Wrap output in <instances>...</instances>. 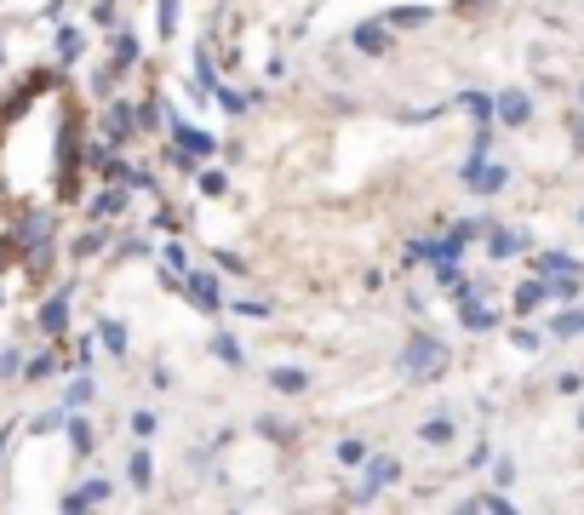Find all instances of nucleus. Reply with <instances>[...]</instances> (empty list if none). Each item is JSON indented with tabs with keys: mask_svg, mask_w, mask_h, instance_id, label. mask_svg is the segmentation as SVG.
<instances>
[{
	"mask_svg": "<svg viewBox=\"0 0 584 515\" xmlns=\"http://www.w3.org/2000/svg\"><path fill=\"white\" fill-rule=\"evenodd\" d=\"M493 464V487H510L515 481V459H488Z\"/></svg>",
	"mask_w": 584,
	"mask_h": 515,
	"instance_id": "49530a36",
	"label": "nucleus"
},
{
	"mask_svg": "<svg viewBox=\"0 0 584 515\" xmlns=\"http://www.w3.org/2000/svg\"><path fill=\"white\" fill-rule=\"evenodd\" d=\"M350 47H356L361 58H385V52H390V23H385V18L356 23V29H350Z\"/></svg>",
	"mask_w": 584,
	"mask_h": 515,
	"instance_id": "f8f14e48",
	"label": "nucleus"
},
{
	"mask_svg": "<svg viewBox=\"0 0 584 515\" xmlns=\"http://www.w3.org/2000/svg\"><path fill=\"white\" fill-rule=\"evenodd\" d=\"M441 372H447V343L436 332H412L407 350H401V378L407 384H430Z\"/></svg>",
	"mask_w": 584,
	"mask_h": 515,
	"instance_id": "f03ea898",
	"label": "nucleus"
},
{
	"mask_svg": "<svg viewBox=\"0 0 584 515\" xmlns=\"http://www.w3.org/2000/svg\"><path fill=\"white\" fill-rule=\"evenodd\" d=\"M213 356H218L224 367H247V350H240L235 332H218V338H213Z\"/></svg>",
	"mask_w": 584,
	"mask_h": 515,
	"instance_id": "c756f323",
	"label": "nucleus"
},
{
	"mask_svg": "<svg viewBox=\"0 0 584 515\" xmlns=\"http://www.w3.org/2000/svg\"><path fill=\"white\" fill-rule=\"evenodd\" d=\"M52 213H47V206H23V213H18V224L7 229L12 235V247L18 253H29V247H41V240H52Z\"/></svg>",
	"mask_w": 584,
	"mask_h": 515,
	"instance_id": "39448f33",
	"label": "nucleus"
},
{
	"mask_svg": "<svg viewBox=\"0 0 584 515\" xmlns=\"http://www.w3.org/2000/svg\"><path fill=\"white\" fill-rule=\"evenodd\" d=\"M488 150H493V121L475 126V137H470V155H488Z\"/></svg>",
	"mask_w": 584,
	"mask_h": 515,
	"instance_id": "8fccbe9b",
	"label": "nucleus"
},
{
	"mask_svg": "<svg viewBox=\"0 0 584 515\" xmlns=\"http://www.w3.org/2000/svg\"><path fill=\"white\" fill-rule=\"evenodd\" d=\"M132 126H137V132H161V126H166V103H161V97L132 103Z\"/></svg>",
	"mask_w": 584,
	"mask_h": 515,
	"instance_id": "5701e85b",
	"label": "nucleus"
},
{
	"mask_svg": "<svg viewBox=\"0 0 584 515\" xmlns=\"http://www.w3.org/2000/svg\"><path fill=\"white\" fill-rule=\"evenodd\" d=\"M544 292L556 303H578L584 298V275L578 269H562V275H544Z\"/></svg>",
	"mask_w": 584,
	"mask_h": 515,
	"instance_id": "f3484780",
	"label": "nucleus"
},
{
	"mask_svg": "<svg viewBox=\"0 0 584 515\" xmlns=\"http://www.w3.org/2000/svg\"><path fill=\"white\" fill-rule=\"evenodd\" d=\"M578 224H584V206H578Z\"/></svg>",
	"mask_w": 584,
	"mask_h": 515,
	"instance_id": "e2e57ef3",
	"label": "nucleus"
},
{
	"mask_svg": "<svg viewBox=\"0 0 584 515\" xmlns=\"http://www.w3.org/2000/svg\"><path fill=\"white\" fill-rule=\"evenodd\" d=\"M510 343H515V350H539V343H544V338H539L533 327H515V332H510Z\"/></svg>",
	"mask_w": 584,
	"mask_h": 515,
	"instance_id": "603ef678",
	"label": "nucleus"
},
{
	"mask_svg": "<svg viewBox=\"0 0 584 515\" xmlns=\"http://www.w3.org/2000/svg\"><path fill=\"white\" fill-rule=\"evenodd\" d=\"M69 446H75V453H92V446H98V430H92L86 419H69Z\"/></svg>",
	"mask_w": 584,
	"mask_h": 515,
	"instance_id": "e433bc0d",
	"label": "nucleus"
},
{
	"mask_svg": "<svg viewBox=\"0 0 584 515\" xmlns=\"http://www.w3.org/2000/svg\"><path fill=\"white\" fill-rule=\"evenodd\" d=\"M453 298H459V327L464 332H493L499 327V309H488V303H481V287H453Z\"/></svg>",
	"mask_w": 584,
	"mask_h": 515,
	"instance_id": "423d86ee",
	"label": "nucleus"
},
{
	"mask_svg": "<svg viewBox=\"0 0 584 515\" xmlns=\"http://www.w3.org/2000/svg\"><path fill=\"white\" fill-rule=\"evenodd\" d=\"M69 298H75V292H69V287H58L41 309H34V327H41L47 338H63L69 332Z\"/></svg>",
	"mask_w": 584,
	"mask_h": 515,
	"instance_id": "9b49d317",
	"label": "nucleus"
},
{
	"mask_svg": "<svg viewBox=\"0 0 584 515\" xmlns=\"http://www.w3.org/2000/svg\"><path fill=\"white\" fill-rule=\"evenodd\" d=\"M178 287L189 292L195 309H206V316H213V309H224V292H218V275H213V269H184Z\"/></svg>",
	"mask_w": 584,
	"mask_h": 515,
	"instance_id": "0eeeda50",
	"label": "nucleus"
},
{
	"mask_svg": "<svg viewBox=\"0 0 584 515\" xmlns=\"http://www.w3.org/2000/svg\"><path fill=\"white\" fill-rule=\"evenodd\" d=\"M338 464H344V470L367 464V441H361V435H344V441H338Z\"/></svg>",
	"mask_w": 584,
	"mask_h": 515,
	"instance_id": "f704fd0d",
	"label": "nucleus"
},
{
	"mask_svg": "<svg viewBox=\"0 0 584 515\" xmlns=\"http://www.w3.org/2000/svg\"><path fill=\"white\" fill-rule=\"evenodd\" d=\"M515 253H527V235H522V229H499V224H488V258L504 264V258H515Z\"/></svg>",
	"mask_w": 584,
	"mask_h": 515,
	"instance_id": "2eb2a0df",
	"label": "nucleus"
},
{
	"mask_svg": "<svg viewBox=\"0 0 584 515\" xmlns=\"http://www.w3.org/2000/svg\"><path fill=\"white\" fill-rule=\"evenodd\" d=\"M155 229H166V235H184V218L172 213V206H161V213H155Z\"/></svg>",
	"mask_w": 584,
	"mask_h": 515,
	"instance_id": "de8ad7c7",
	"label": "nucleus"
},
{
	"mask_svg": "<svg viewBox=\"0 0 584 515\" xmlns=\"http://www.w3.org/2000/svg\"><path fill=\"white\" fill-rule=\"evenodd\" d=\"M7 446H12V430H0V470H7Z\"/></svg>",
	"mask_w": 584,
	"mask_h": 515,
	"instance_id": "052dcab7",
	"label": "nucleus"
},
{
	"mask_svg": "<svg viewBox=\"0 0 584 515\" xmlns=\"http://www.w3.org/2000/svg\"><path fill=\"white\" fill-rule=\"evenodd\" d=\"M195 184H201V195H206V200H218V195H229V178H224V172H218V166H213V172H201V178H195Z\"/></svg>",
	"mask_w": 584,
	"mask_h": 515,
	"instance_id": "ea45409f",
	"label": "nucleus"
},
{
	"mask_svg": "<svg viewBox=\"0 0 584 515\" xmlns=\"http://www.w3.org/2000/svg\"><path fill=\"white\" fill-rule=\"evenodd\" d=\"M213 264H218V275H240V269H247V264H240L235 253H224V247L213 253Z\"/></svg>",
	"mask_w": 584,
	"mask_h": 515,
	"instance_id": "5fc2aeb1",
	"label": "nucleus"
},
{
	"mask_svg": "<svg viewBox=\"0 0 584 515\" xmlns=\"http://www.w3.org/2000/svg\"><path fill=\"white\" fill-rule=\"evenodd\" d=\"M396 481H401V464L396 459H372L367 453V475H361L367 493H385V487H396Z\"/></svg>",
	"mask_w": 584,
	"mask_h": 515,
	"instance_id": "dca6fc26",
	"label": "nucleus"
},
{
	"mask_svg": "<svg viewBox=\"0 0 584 515\" xmlns=\"http://www.w3.org/2000/svg\"><path fill=\"white\" fill-rule=\"evenodd\" d=\"M161 258H166V269H178V275L189 269V253H184V240H178V235H172L166 247H161Z\"/></svg>",
	"mask_w": 584,
	"mask_h": 515,
	"instance_id": "79ce46f5",
	"label": "nucleus"
},
{
	"mask_svg": "<svg viewBox=\"0 0 584 515\" xmlns=\"http://www.w3.org/2000/svg\"><path fill=\"white\" fill-rule=\"evenodd\" d=\"M115 86H121V69H115V63H103V69H98V75L86 81V92H92V97H110Z\"/></svg>",
	"mask_w": 584,
	"mask_h": 515,
	"instance_id": "c9c22d12",
	"label": "nucleus"
},
{
	"mask_svg": "<svg viewBox=\"0 0 584 515\" xmlns=\"http://www.w3.org/2000/svg\"><path fill=\"white\" fill-rule=\"evenodd\" d=\"M121 253H126V258H150V240H144V235H126Z\"/></svg>",
	"mask_w": 584,
	"mask_h": 515,
	"instance_id": "6e6d98bb",
	"label": "nucleus"
},
{
	"mask_svg": "<svg viewBox=\"0 0 584 515\" xmlns=\"http://www.w3.org/2000/svg\"><path fill=\"white\" fill-rule=\"evenodd\" d=\"M98 137L110 150H126L132 137H137V126H132V103H110V110H103V121H98Z\"/></svg>",
	"mask_w": 584,
	"mask_h": 515,
	"instance_id": "1a4fd4ad",
	"label": "nucleus"
},
{
	"mask_svg": "<svg viewBox=\"0 0 584 515\" xmlns=\"http://www.w3.org/2000/svg\"><path fill=\"white\" fill-rule=\"evenodd\" d=\"M401 264L412 269V264H430V240H407V253H401Z\"/></svg>",
	"mask_w": 584,
	"mask_h": 515,
	"instance_id": "a18cd8bd",
	"label": "nucleus"
},
{
	"mask_svg": "<svg viewBox=\"0 0 584 515\" xmlns=\"http://www.w3.org/2000/svg\"><path fill=\"white\" fill-rule=\"evenodd\" d=\"M92 356H98V350H92V332H86V338H81V343H75V361H81V367H86V372H92Z\"/></svg>",
	"mask_w": 584,
	"mask_h": 515,
	"instance_id": "bf43d9fd",
	"label": "nucleus"
},
{
	"mask_svg": "<svg viewBox=\"0 0 584 515\" xmlns=\"http://www.w3.org/2000/svg\"><path fill=\"white\" fill-rule=\"evenodd\" d=\"M166 132H172V144H178L184 155H195V161L218 155V137H206V132H201V126H189L184 115H166Z\"/></svg>",
	"mask_w": 584,
	"mask_h": 515,
	"instance_id": "6e6552de",
	"label": "nucleus"
},
{
	"mask_svg": "<svg viewBox=\"0 0 584 515\" xmlns=\"http://www.w3.org/2000/svg\"><path fill=\"white\" fill-rule=\"evenodd\" d=\"M235 316H247V321H269V303L264 298H224Z\"/></svg>",
	"mask_w": 584,
	"mask_h": 515,
	"instance_id": "58836bf2",
	"label": "nucleus"
},
{
	"mask_svg": "<svg viewBox=\"0 0 584 515\" xmlns=\"http://www.w3.org/2000/svg\"><path fill=\"white\" fill-rule=\"evenodd\" d=\"M98 343H103V350H110V356H126V350H132V343H126V327H121V321H98Z\"/></svg>",
	"mask_w": 584,
	"mask_h": 515,
	"instance_id": "2f4dec72",
	"label": "nucleus"
},
{
	"mask_svg": "<svg viewBox=\"0 0 584 515\" xmlns=\"http://www.w3.org/2000/svg\"><path fill=\"white\" fill-rule=\"evenodd\" d=\"M81 137H86V115L81 103L69 97L63 103V121H58V200H75L81 195Z\"/></svg>",
	"mask_w": 584,
	"mask_h": 515,
	"instance_id": "f257e3e1",
	"label": "nucleus"
},
{
	"mask_svg": "<svg viewBox=\"0 0 584 515\" xmlns=\"http://www.w3.org/2000/svg\"><path fill=\"white\" fill-rule=\"evenodd\" d=\"M98 29H115V0H92V12H86Z\"/></svg>",
	"mask_w": 584,
	"mask_h": 515,
	"instance_id": "c03bdc74",
	"label": "nucleus"
},
{
	"mask_svg": "<svg viewBox=\"0 0 584 515\" xmlns=\"http://www.w3.org/2000/svg\"><path fill=\"white\" fill-rule=\"evenodd\" d=\"M578 430H584V406H578Z\"/></svg>",
	"mask_w": 584,
	"mask_h": 515,
	"instance_id": "680f3d73",
	"label": "nucleus"
},
{
	"mask_svg": "<svg viewBox=\"0 0 584 515\" xmlns=\"http://www.w3.org/2000/svg\"><path fill=\"white\" fill-rule=\"evenodd\" d=\"M0 378H23V356L18 350H0Z\"/></svg>",
	"mask_w": 584,
	"mask_h": 515,
	"instance_id": "09e8293b",
	"label": "nucleus"
},
{
	"mask_svg": "<svg viewBox=\"0 0 584 515\" xmlns=\"http://www.w3.org/2000/svg\"><path fill=\"white\" fill-rule=\"evenodd\" d=\"M453 435H459V430H453V419H447V412H436V419L419 424V441H424V446H453Z\"/></svg>",
	"mask_w": 584,
	"mask_h": 515,
	"instance_id": "393cba45",
	"label": "nucleus"
},
{
	"mask_svg": "<svg viewBox=\"0 0 584 515\" xmlns=\"http://www.w3.org/2000/svg\"><path fill=\"white\" fill-rule=\"evenodd\" d=\"M81 47H86V34H81L75 23H63V29H58V63H75Z\"/></svg>",
	"mask_w": 584,
	"mask_h": 515,
	"instance_id": "7c9ffc66",
	"label": "nucleus"
},
{
	"mask_svg": "<svg viewBox=\"0 0 584 515\" xmlns=\"http://www.w3.org/2000/svg\"><path fill=\"white\" fill-rule=\"evenodd\" d=\"M459 509H475V515H510V493L504 487H488V493H470Z\"/></svg>",
	"mask_w": 584,
	"mask_h": 515,
	"instance_id": "4be33fe9",
	"label": "nucleus"
},
{
	"mask_svg": "<svg viewBox=\"0 0 584 515\" xmlns=\"http://www.w3.org/2000/svg\"><path fill=\"white\" fill-rule=\"evenodd\" d=\"M430 18H436V12H430V7H419V0H412V7H390V12H385V23H390V29H424Z\"/></svg>",
	"mask_w": 584,
	"mask_h": 515,
	"instance_id": "a878e982",
	"label": "nucleus"
},
{
	"mask_svg": "<svg viewBox=\"0 0 584 515\" xmlns=\"http://www.w3.org/2000/svg\"><path fill=\"white\" fill-rule=\"evenodd\" d=\"M92 395H98V384H92V372L81 367V378H75V384H69V390H63V406H86Z\"/></svg>",
	"mask_w": 584,
	"mask_h": 515,
	"instance_id": "72a5a7b5",
	"label": "nucleus"
},
{
	"mask_svg": "<svg viewBox=\"0 0 584 515\" xmlns=\"http://www.w3.org/2000/svg\"><path fill=\"white\" fill-rule=\"evenodd\" d=\"M58 81H63L58 69H29V75H23V81H18V86L7 92V97H0V121H18V115L29 110V103L41 97V92H52Z\"/></svg>",
	"mask_w": 584,
	"mask_h": 515,
	"instance_id": "7ed1b4c3",
	"label": "nucleus"
},
{
	"mask_svg": "<svg viewBox=\"0 0 584 515\" xmlns=\"http://www.w3.org/2000/svg\"><path fill=\"white\" fill-rule=\"evenodd\" d=\"M253 430H258V435H269V441H293V424H287V419H269V412H264V419H258Z\"/></svg>",
	"mask_w": 584,
	"mask_h": 515,
	"instance_id": "a19ab883",
	"label": "nucleus"
},
{
	"mask_svg": "<svg viewBox=\"0 0 584 515\" xmlns=\"http://www.w3.org/2000/svg\"><path fill=\"white\" fill-rule=\"evenodd\" d=\"M213 103H218L224 115H247L253 110V97L240 92V86H224V81H213Z\"/></svg>",
	"mask_w": 584,
	"mask_h": 515,
	"instance_id": "bb28decb",
	"label": "nucleus"
},
{
	"mask_svg": "<svg viewBox=\"0 0 584 515\" xmlns=\"http://www.w3.org/2000/svg\"><path fill=\"white\" fill-rule=\"evenodd\" d=\"M567 137H573V150L584 155V110H573V115H567Z\"/></svg>",
	"mask_w": 584,
	"mask_h": 515,
	"instance_id": "864d4df0",
	"label": "nucleus"
},
{
	"mask_svg": "<svg viewBox=\"0 0 584 515\" xmlns=\"http://www.w3.org/2000/svg\"><path fill=\"white\" fill-rule=\"evenodd\" d=\"M459 184L475 189V195H499V189H510V166H499V161H488V155H470V161L459 166Z\"/></svg>",
	"mask_w": 584,
	"mask_h": 515,
	"instance_id": "20e7f679",
	"label": "nucleus"
},
{
	"mask_svg": "<svg viewBox=\"0 0 584 515\" xmlns=\"http://www.w3.org/2000/svg\"><path fill=\"white\" fill-rule=\"evenodd\" d=\"M459 110H464L475 126H488V121H493V97H488V92H459Z\"/></svg>",
	"mask_w": 584,
	"mask_h": 515,
	"instance_id": "c85d7f7f",
	"label": "nucleus"
},
{
	"mask_svg": "<svg viewBox=\"0 0 584 515\" xmlns=\"http://www.w3.org/2000/svg\"><path fill=\"white\" fill-rule=\"evenodd\" d=\"M550 338H584V303H562L550 316Z\"/></svg>",
	"mask_w": 584,
	"mask_h": 515,
	"instance_id": "6ab92c4d",
	"label": "nucleus"
},
{
	"mask_svg": "<svg viewBox=\"0 0 584 515\" xmlns=\"http://www.w3.org/2000/svg\"><path fill=\"white\" fill-rule=\"evenodd\" d=\"M132 435H137V441L155 435V412H132Z\"/></svg>",
	"mask_w": 584,
	"mask_h": 515,
	"instance_id": "4d7b16f0",
	"label": "nucleus"
},
{
	"mask_svg": "<svg viewBox=\"0 0 584 515\" xmlns=\"http://www.w3.org/2000/svg\"><path fill=\"white\" fill-rule=\"evenodd\" d=\"M562 269H578V258H567V253H533V275H562Z\"/></svg>",
	"mask_w": 584,
	"mask_h": 515,
	"instance_id": "473e14b6",
	"label": "nucleus"
},
{
	"mask_svg": "<svg viewBox=\"0 0 584 515\" xmlns=\"http://www.w3.org/2000/svg\"><path fill=\"white\" fill-rule=\"evenodd\" d=\"M544 303H550V292H544V275H533V281H522V287L510 292V309H515V316H533V309H544Z\"/></svg>",
	"mask_w": 584,
	"mask_h": 515,
	"instance_id": "a211bd4d",
	"label": "nucleus"
},
{
	"mask_svg": "<svg viewBox=\"0 0 584 515\" xmlns=\"http://www.w3.org/2000/svg\"><path fill=\"white\" fill-rule=\"evenodd\" d=\"M556 390H562V395H578V390H584V378H578V372H562V378H556Z\"/></svg>",
	"mask_w": 584,
	"mask_h": 515,
	"instance_id": "13d9d810",
	"label": "nucleus"
},
{
	"mask_svg": "<svg viewBox=\"0 0 584 515\" xmlns=\"http://www.w3.org/2000/svg\"><path fill=\"white\" fill-rule=\"evenodd\" d=\"M110 493H115V487H110V481H103V475H92V481H86V487H75V493H63V509H69V515H81V509H98V504H110Z\"/></svg>",
	"mask_w": 584,
	"mask_h": 515,
	"instance_id": "4468645a",
	"label": "nucleus"
},
{
	"mask_svg": "<svg viewBox=\"0 0 584 515\" xmlns=\"http://www.w3.org/2000/svg\"><path fill=\"white\" fill-rule=\"evenodd\" d=\"M126 481H132V487H150V481H155V459L144 453V446H132V453H126Z\"/></svg>",
	"mask_w": 584,
	"mask_h": 515,
	"instance_id": "cd10ccee",
	"label": "nucleus"
},
{
	"mask_svg": "<svg viewBox=\"0 0 584 515\" xmlns=\"http://www.w3.org/2000/svg\"><path fill=\"white\" fill-rule=\"evenodd\" d=\"M103 240H110V229H103V224H92V229H81L75 240H69V258H75V264H86V258H98V253H103Z\"/></svg>",
	"mask_w": 584,
	"mask_h": 515,
	"instance_id": "412c9836",
	"label": "nucleus"
},
{
	"mask_svg": "<svg viewBox=\"0 0 584 515\" xmlns=\"http://www.w3.org/2000/svg\"><path fill=\"white\" fill-rule=\"evenodd\" d=\"M269 390L304 395V390H309V372H304V367H269Z\"/></svg>",
	"mask_w": 584,
	"mask_h": 515,
	"instance_id": "b1692460",
	"label": "nucleus"
},
{
	"mask_svg": "<svg viewBox=\"0 0 584 515\" xmlns=\"http://www.w3.org/2000/svg\"><path fill=\"white\" fill-rule=\"evenodd\" d=\"M578 103H584V92H578Z\"/></svg>",
	"mask_w": 584,
	"mask_h": 515,
	"instance_id": "0e129e2a",
	"label": "nucleus"
},
{
	"mask_svg": "<svg viewBox=\"0 0 584 515\" xmlns=\"http://www.w3.org/2000/svg\"><path fill=\"white\" fill-rule=\"evenodd\" d=\"M493 121H499V126H527V121H533V97H527L522 86L493 92Z\"/></svg>",
	"mask_w": 584,
	"mask_h": 515,
	"instance_id": "9d476101",
	"label": "nucleus"
},
{
	"mask_svg": "<svg viewBox=\"0 0 584 515\" xmlns=\"http://www.w3.org/2000/svg\"><path fill=\"white\" fill-rule=\"evenodd\" d=\"M126 200H132V189L103 184V189L86 200V218H92V224H110V218H121V213H126Z\"/></svg>",
	"mask_w": 584,
	"mask_h": 515,
	"instance_id": "ddd939ff",
	"label": "nucleus"
},
{
	"mask_svg": "<svg viewBox=\"0 0 584 515\" xmlns=\"http://www.w3.org/2000/svg\"><path fill=\"white\" fill-rule=\"evenodd\" d=\"M161 12V34H178V0H155Z\"/></svg>",
	"mask_w": 584,
	"mask_h": 515,
	"instance_id": "37998d69",
	"label": "nucleus"
},
{
	"mask_svg": "<svg viewBox=\"0 0 584 515\" xmlns=\"http://www.w3.org/2000/svg\"><path fill=\"white\" fill-rule=\"evenodd\" d=\"M137 58H144V47H137V34H132V29H115V41H110V63L126 75V69H132Z\"/></svg>",
	"mask_w": 584,
	"mask_h": 515,
	"instance_id": "aec40b11",
	"label": "nucleus"
},
{
	"mask_svg": "<svg viewBox=\"0 0 584 515\" xmlns=\"http://www.w3.org/2000/svg\"><path fill=\"white\" fill-rule=\"evenodd\" d=\"M58 424H63V412H34V424H29V430H34V435H52Z\"/></svg>",
	"mask_w": 584,
	"mask_h": 515,
	"instance_id": "3c124183",
	"label": "nucleus"
},
{
	"mask_svg": "<svg viewBox=\"0 0 584 515\" xmlns=\"http://www.w3.org/2000/svg\"><path fill=\"white\" fill-rule=\"evenodd\" d=\"M52 372H58V356H52V350H41V356L23 361V378H34V384H41V378H52Z\"/></svg>",
	"mask_w": 584,
	"mask_h": 515,
	"instance_id": "4c0bfd02",
	"label": "nucleus"
}]
</instances>
